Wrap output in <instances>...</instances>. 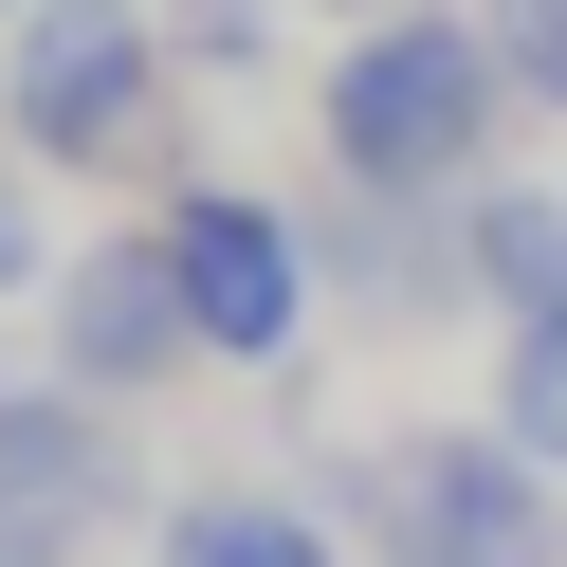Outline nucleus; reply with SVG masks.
I'll return each instance as SVG.
<instances>
[{
	"label": "nucleus",
	"mask_w": 567,
	"mask_h": 567,
	"mask_svg": "<svg viewBox=\"0 0 567 567\" xmlns=\"http://www.w3.org/2000/svg\"><path fill=\"white\" fill-rule=\"evenodd\" d=\"M311 128H330V184H348V202H476V184H494V128H513L494 19H457V0L348 19Z\"/></svg>",
	"instance_id": "nucleus-1"
},
{
	"label": "nucleus",
	"mask_w": 567,
	"mask_h": 567,
	"mask_svg": "<svg viewBox=\"0 0 567 567\" xmlns=\"http://www.w3.org/2000/svg\"><path fill=\"white\" fill-rule=\"evenodd\" d=\"M330 513L367 567H567V476L513 421H421V440L348 457Z\"/></svg>",
	"instance_id": "nucleus-2"
},
{
	"label": "nucleus",
	"mask_w": 567,
	"mask_h": 567,
	"mask_svg": "<svg viewBox=\"0 0 567 567\" xmlns=\"http://www.w3.org/2000/svg\"><path fill=\"white\" fill-rule=\"evenodd\" d=\"M165 111V19L147 0H38L0 19V128L38 165H128Z\"/></svg>",
	"instance_id": "nucleus-3"
},
{
	"label": "nucleus",
	"mask_w": 567,
	"mask_h": 567,
	"mask_svg": "<svg viewBox=\"0 0 567 567\" xmlns=\"http://www.w3.org/2000/svg\"><path fill=\"white\" fill-rule=\"evenodd\" d=\"M165 275H184V311H202V367H293L311 348V220L293 202H257V184H184L165 202Z\"/></svg>",
	"instance_id": "nucleus-4"
},
{
	"label": "nucleus",
	"mask_w": 567,
	"mask_h": 567,
	"mask_svg": "<svg viewBox=\"0 0 567 567\" xmlns=\"http://www.w3.org/2000/svg\"><path fill=\"white\" fill-rule=\"evenodd\" d=\"M202 367V311L165 275V238H111V257H55V384L92 403H147V384Z\"/></svg>",
	"instance_id": "nucleus-5"
},
{
	"label": "nucleus",
	"mask_w": 567,
	"mask_h": 567,
	"mask_svg": "<svg viewBox=\"0 0 567 567\" xmlns=\"http://www.w3.org/2000/svg\"><path fill=\"white\" fill-rule=\"evenodd\" d=\"M165 567H367V549H348L330 494H257V476H220V494H184V513H165Z\"/></svg>",
	"instance_id": "nucleus-6"
},
{
	"label": "nucleus",
	"mask_w": 567,
	"mask_h": 567,
	"mask_svg": "<svg viewBox=\"0 0 567 567\" xmlns=\"http://www.w3.org/2000/svg\"><path fill=\"white\" fill-rule=\"evenodd\" d=\"M457 275L494 293V330L513 311H567V184H476L457 202Z\"/></svg>",
	"instance_id": "nucleus-7"
},
{
	"label": "nucleus",
	"mask_w": 567,
	"mask_h": 567,
	"mask_svg": "<svg viewBox=\"0 0 567 567\" xmlns=\"http://www.w3.org/2000/svg\"><path fill=\"white\" fill-rule=\"evenodd\" d=\"M494 421L567 476V311H513V330H494Z\"/></svg>",
	"instance_id": "nucleus-8"
},
{
	"label": "nucleus",
	"mask_w": 567,
	"mask_h": 567,
	"mask_svg": "<svg viewBox=\"0 0 567 567\" xmlns=\"http://www.w3.org/2000/svg\"><path fill=\"white\" fill-rule=\"evenodd\" d=\"M494 19V74H513V111H549L567 128V0H476Z\"/></svg>",
	"instance_id": "nucleus-9"
},
{
	"label": "nucleus",
	"mask_w": 567,
	"mask_h": 567,
	"mask_svg": "<svg viewBox=\"0 0 567 567\" xmlns=\"http://www.w3.org/2000/svg\"><path fill=\"white\" fill-rule=\"evenodd\" d=\"M0 293H55V238H38V184L0 165Z\"/></svg>",
	"instance_id": "nucleus-10"
},
{
	"label": "nucleus",
	"mask_w": 567,
	"mask_h": 567,
	"mask_svg": "<svg viewBox=\"0 0 567 567\" xmlns=\"http://www.w3.org/2000/svg\"><path fill=\"white\" fill-rule=\"evenodd\" d=\"M330 19H403V0H330Z\"/></svg>",
	"instance_id": "nucleus-11"
},
{
	"label": "nucleus",
	"mask_w": 567,
	"mask_h": 567,
	"mask_svg": "<svg viewBox=\"0 0 567 567\" xmlns=\"http://www.w3.org/2000/svg\"><path fill=\"white\" fill-rule=\"evenodd\" d=\"M0 567H55V549H0Z\"/></svg>",
	"instance_id": "nucleus-12"
},
{
	"label": "nucleus",
	"mask_w": 567,
	"mask_h": 567,
	"mask_svg": "<svg viewBox=\"0 0 567 567\" xmlns=\"http://www.w3.org/2000/svg\"><path fill=\"white\" fill-rule=\"evenodd\" d=\"M0 19H38V0H0Z\"/></svg>",
	"instance_id": "nucleus-13"
}]
</instances>
